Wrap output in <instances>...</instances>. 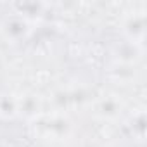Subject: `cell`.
<instances>
[{"label": "cell", "instance_id": "7a4b0ae2", "mask_svg": "<svg viewBox=\"0 0 147 147\" xmlns=\"http://www.w3.org/2000/svg\"><path fill=\"white\" fill-rule=\"evenodd\" d=\"M38 126L43 128V137L45 138H62L69 131V121L64 119V118H59V116L47 118V121L40 123Z\"/></svg>", "mask_w": 147, "mask_h": 147}, {"label": "cell", "instance_id": "5b68a950", "mask_svg": "<svg viewBox=\"0 0 147 147\" xmlns=\"http://www.w3.org/2000/svg\"><path fill=\"white\" fill-rule=\"evenodd\" d=\"M18 111V102L11 95H2L0 97V114L2 116H12Z\"/></svg>", "mask_w": 147, "mask_h": 147}, {"label": "cell", "instance_id": "8992f818", "mask_svg": "<svg viewBox=\"0 0 147 147\" xmlns=\"http://www.w3.org/2000/svg\"><path fill=\"white\" fill-rule=\"evenodd\" d=\"M0 147H9L7 144H4V142H0Z\"/></svg>", "mask_w": 147, "mask_h": 147}, {"label": "cell", "instance_id": "3957f363", "mask_svg": "<svg viewBox=\"0 0 147 147\" xmlns=\"http://www.w3.org/2000/svg\"><path fill=\"white\" fill-rule=\"evenodd\" d=\"M121 109V102H118V99L114 97H104L97 102V107H95V113L106 119L109 118H114Z\"/></svg>", "mask_w": 147, "mask_h": 147}, {"label": "cell", "instance_id": "6da1fadb", "mask_svg": "<svg viewBox=\"0 0 147 147\" xmlns=\"http://www.w3.org/2000/svg\"><path fill=\"white\" fill-rule=\"evenodd\" d=\"M0 31L7 42L19 43L30 36V24L23 16H7L0 26Z\"/></svg>", "mask_w": 147, "mask_h": 147}, {"label": "cell", "instance_id": "277c9868", "mask_svg": "<svg viewBox=\"0 0 147 147\" xmlns=\"http://www.w3.org/2000/svg\"><path fill=\"white\" fill-rule=\"evenodd\" d=\"M125 31L130 40H142L144 38V18H130L125 24Z\"/></svg>", "mask_w": 147, "mask_h": 147}]
</instances>
